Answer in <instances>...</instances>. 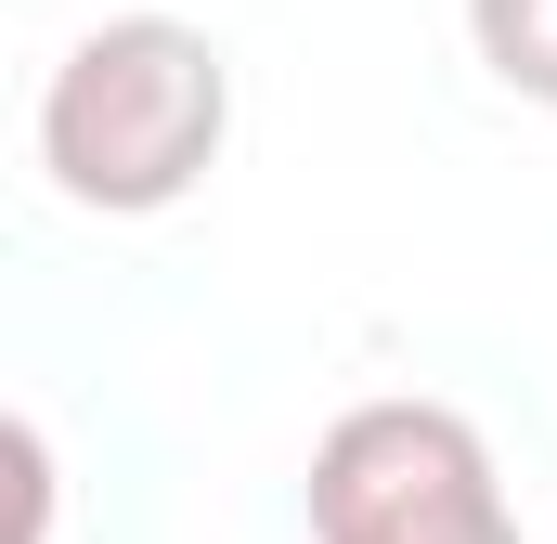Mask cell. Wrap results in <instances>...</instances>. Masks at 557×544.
Wrapping results in <instances>:
<instances>
[{"mask_svg":"<svg viewBox=\"0 0 557 544\" xmlns=\"http://www.w3.org/2000/svg\"><path fill=\"white\" fill-rule=\"evenodd\" d=\"M234 143V52L182 13H104L39 78V169L91 221L182 208Z\"/></svg>","mask_w":557,"mask_h":544,"instance_id":"1","label":"cell"},{"mask_svg":"<svg viewBox=\"0 0 557 544\" xmlns=\"http://www.w3.org/2000/svg\"><path fill=\"white\" fill-rule=\"evenodd\" d=\"M298 519H311V544H532L480 415L428 403V390H389V403L337 415L311 441Z\"/></svg>","mask_w":557,"mask_h":544,"instance_id":"2","label":"cell"},{"mask_svg":"<svg viewBox=\"0 0 557 544\" xmlns=\"http://www.w3.org/2000/svg\"><path fill=\"white\" fill-rule=\"evenodd\" d=\"M467 39L519 104H557V0H467Z\"/></svg>","mask_w":557,"mask_h":544,"instance_id":"3","label":"cell"}]
</instances>
